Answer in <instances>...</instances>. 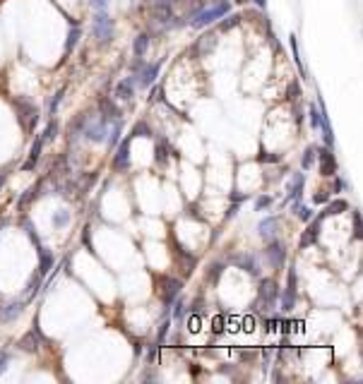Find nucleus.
<instances>
[{
  "mask_svg": "<svg viewBox=\"0 0 363 384\" xmlns=\"http://www.w3.org/2000/svg\"><path fill=\"white\" fill-rule=\"evenodd\" d=\"M39 254H41V262H39V272H41V274L51 272V267H53V254L48 252L46 247H39Z\"/></svg>",
  "mask_w": 363,
  "mask_h": 384,
  "instance_id": "6ab92c4d",
  "label": "nucleus"
},
{
  "mask_svg": "<svg viewBox=\"0 0 363 384\" xmlns=\"http://www.w3.org/2000/svg\"><path fill=\"white\" fill-rule=\"evenodd\" d=\"M298 216H301L303 221H310V209L308 207H301V209H298Z\"/></svg>",
  "mask_w": 363,
  "mask_h": 384,
  "instance_id": "e433bc0d",
  "label": "nucleus"
},
{
  "mask_svg": "<svg viewBox=\"0 0 363 384\" xmlns=\"http://www.w3.org/2000/svg\"><path fill=\"white\" fill-rule=\"evenodd\" d=\"M79 36H82V32H79L77 27H72L70 29V34H67V44H65V53H70L72 48H75V44L79 41Z\"/></svg>",
  "mask_w": 363,
  "mask_h": 384,
  "instance_id": "412c9836",
  "label": "nucleus"
},
{
  "mask_svg": "<svg viewBox=\"0 0 363 384\" xmlns=\"http://www.w3.org/2000/svg\"><path fill=\"white\" fill-rule=\"evenodd\" d=\"M269 204H272V199L269 197H260L255 202V209H264V207H269Z\"/></svg>",
  "mask_w": 363,
  "mask_h": 384,
  "instance_id": "f704fd0d",
  "label": "nucleus"
},
{
  "mask_svg": "<svg viewBox=\"0 0 363 384\" xmlns=\"http://www.w3.org/2000/svg\"><path fill=\"white\" fill-rule=\"evenodd\" d=\"M8 360H10V355H8V353H0V372L5 370V365H8Z\"/></svg>",
  "mask_w": 363,
  "mask_h": 384,
  "instance_id": "ea45409f",
  "label": "nucleus"
},
{
  "mask_svg": "<svg viewBox=\"0 0 363 384\" xmlns=\"http://www.w3.org/2000/svg\"><path fill=\"white\" fill-rule=\"evenodd\" d=\"M135 137H152V135H149V127H147L144 122H137V125H135Z\"/></svg>",
  "mask_w": 363,
  "mask_h": 384,
  "instance_id": "c756f323",
  "label": "nucleus"
},
{
  "mask_svg": "<svg viewBox=\"0 0 363 384\" xmlns=\"http://www.w3.org/2000/svg\"><path fill=\"white\" fill-rule=\"evenodd\" d=\"M238 22H241V17L238 15H231V17H226V22H221V29L226 32V29H231L233 24H238Z\"/></svg>",
  "mask_w": 363,
  "mask_h": 384,
  "instance_id": "7c9ffc66",
  "label": "nucleus"
},
{
  "mask_svg": "<svg viewBox=\"0 0 363 384\" xmlns=\"http://www.w3.org/2000/svg\"><path fill=\"white\" fill-rule=\"evenodd\" d=\"M267 257H269V262L275 264V267H282L284 264V257H286V250L282 242H269V247H267Z\"/></svg>",
  "mask_w": 363,
  "mask_h": 384,
  "instance_id": "6e6552de",
  "label": "nucleus"
},
{
  "mask_svg": "<svg viewBox=\"0 0 363 384\" xmlns=\"http://www.w3.org/2000/svg\"><path fill=\"white\" fill-rule=\"evenodd\" d=\"M315 152H318V149H313V147L306 149V154H303V168H310V166H313V161H315Z\"/></svg>",
  "mask_w": 363,
  "mask_h": 384,
  "instance_id": "bb28decb",
  "label": "nucleus"
},
{
  "mask_svg": "<svg viewBox=\"0 0 363 384\" xmlns=\"http://www.w3.org/2000/svg\"><path fill=\"white\" fill-rule=\"evenodd\" d=\"M289 46H291V51H294V60H296V65L301 67V70H303V63H301V55H298V39H296V36H294V34L289 36Z\"/></svg>",
  "mask_w": 363,
  "mask_h": 384,
  "instance_id": "393cba45",
  "label": "nucleus"
},
{
  "mask_svg": "<svg viewBox=\"0 0 363 384\" xmlns=\"http://www.w3.org/2000/svg\"><path fill=\"white\" fill-rule=\"evenodd\" d=\"M353 230H356V238H361V216H358V211H353Z\"/></svg>",
  "mask_w": 363,
  "mask_h": 384,
  "instance_id": "72a5a7b5",
  "label": "nucleus"
},
{
  "mask_svg": "<svg viewBox=\"0 0 363 384\" xmlns=\"http://www.w3.org/2000/svg\"><path fill=\"white\" fill-rule=\"evenodd\" d=\"M63 96H65V87H63V89H58V91H55L53 103H51V115H55V110H58V103L63 101Z\"/></svg>",
  "mask_w": 363,
  "mask_h": 384,
  "instance_id": "c85d7f7f",
  "label": "nucleus"
},
{
  "mask_svg": "<svg viewBox=\"0 0 363 384\" xmlns=\"http://www.w3.org/2000/svg\"><path fill=\"white\" fill-rule=\"evenodd\" d=\"M159 70H161V63H154V65H144L142 72H140V77H132V79H135V84H140V87H149V84H152V82L156 79Z\"/></svg>",
  "mask_w": 363,
  "mask_h": 384,
  "instance_id": "7ed1b4c3",
  "label": "nucleus"
},
{
  "mask_svg": "<svg viewBox=\"0 0 363 384\" xmlns=\"http://www.w3.org/2000/svg\"><path fill=\"white\" fill-rule=\"evenodd\" d=\"M161 96H164V89H161V87H154V89H152V101H159Z\"/></svg>",
  "mask_w": 363,
  "mask_h": 384,
  "instance_id": "4c0bfd02",
  "label": "nucleus"
},
{
  "mask_svg": "<svg viewBox=\"0 0 363 384\" xmlns=\"http://www.w3.org/2000/svg\"><path fill=\"white\" fill-rule=\"evenodd\" d=\"M277 296H279V291H277V284L275 281H262V288H260V298L262 300H267L269 305L277 300Z\"/></svg>",
  "mask_w": 363,
  "mask_h": 384,
  "instance_id": "4468645a",
  "label": "nucleus"
},
{
  "mask_svg": "<svg viewBox=\"0 0 363 384\" xmlns=\"http://www.w3.org/2000/svg\"><path fill=\"white\" fill-rule=\"evenodd\" d=\"M55 132H58V122L51 120V122H48V127L44 130V135H41V142H44V144L53 142V140H55Z\"/></svg>",
  "mask_w": 363,
  "mask_h": 384,
  "instance_id": "4be33fe9",
  "label": "nucleus"
},
{
  "mask_svg": "<svg viewBox=\"0 0 363 384\" xmlns=\"http://www.w3.org/2000/svg\"><path fill=\"white\" fill-rule=\"evenodd\" d=\"M24 310V303L17 300V303H10V305H3L0 307V319L3 322H12V319L20 317V312Z\"/></svg>",
  "mask_w": 363,
  "mask_h": 384,
  "instance_id": "0eeeda50",
  "label": "nucleus"
},
{
  "mask_svg": "<svg viewBox=\"0 0 363 384\" xmlns=\"http://www.w3.org/2000/svg\"><path fill=\"white\" fill-rule=\"evenodd\" d=\"M190 331H200V317H190Z\"/></svg>",
  "mask_w": 363,
  "mask_h": 384,
  "instance_id": "a19ab883",
  "label": "nucleus"
},
{
  "mask_svg": "<svg viewBox=\"0 0 363 384\" xmlns=\"http://www.w3.org/2000/svg\"><path fill=\"white\" fill-rule=\"evenodd\" d=\"M298 96H301V87H298V82H291V84H289V91H286V99L296 101Z\"/></svg>",
  "mask_w": 363,
  "mask_h": 384,
  "instance_id": "a878e982",
  "label": "nucleus"
},
{
  "mask_svg": "<svg viewBox=\"0 0 363 384\" xmlns=\"http://www.w3.org/2000/svg\"><path fill=\"white\" fill-rule=\"evenodd\" d=\"M301 187H303V176H301V173H296V176H294V180L289 183V195H291V197H298Z\"/></svg>",
  "mask_w": 363,
  "mask_h": 384,
  "instance_id": "5701e85b",
  "label": "nucleus"
},
{
  "mask_svg": "<svg viewBox=\"0 0 363 384\" xmlns=\"http://www.w3.org/2000/svg\"><path fill=\"white\" fill-rule=\"evenodd\" d=\"M164 298H166V303H171V300H173V298L178 296V291H180V281H178V279H164Z\"/></svg>",
  "mask_w": 363,
  "mask_h": 384,
  "instance_id": "2eb2a0df",
  "label": "nucleus"
},
{
  "mask_svg": "<svg viewBox=\"0 0 363 384\" xmlns=\"http://www.w3.org/2000/svg\"><path fill=\"white\" fill-rule=\"evenodd\" d=\"M277 228H279V219H275V216L260 221V235H262L264 240H272L277 235Z\"/></svg>",
  "mask_w": 363,
  "mask_h": 384,
  "instance_id": "1a4fd4ad",
  "label": "nucleus"
},
{
  "mask_svg": "<svg viewBox=\"0 0 363 384\" xmlns=\"http://www.w3.org/2000/svg\"><path fill=\"white\" fill-rule=\"evenodd\" d=\"M106 120H109V118H99V120H97V125H89V127H84V135H87L92 142H101V140L106 137Z\"/></svg>",
  "mask_w": 363,
  "mask_h": 384,
  "instance_id": "39448f33",
  "label": "nucleus"
},
{
  "mask_svg": "<svg viewBox=\"0 0 363 384\" xmlns=\"http://www.w3.org/2000/svg\"><path fill=\"white\" fill-rule=\"evenodd\" d=\"M36 288H39V276H34L32 281H29V298L36 293Z\"/></svg>",
  "mask_w": 363,
  "mask_h": 384,
  "instance_id": "c9c22d12",
  "label": "nucleus"
},
{
  "mask_svg": "<svg viewBox=\"0 0 363 384\" xmlns=\"http://www.w3.org/2000/svg\"><path fill=\"white\" fill-rule=\"evenodd\" d=\"M221 272H224V267H221V264H212V267H209V281H212V284H214V281H219Z\"/></svg>",
  "mask_w": 363,
  "mask_h": 384,
  "instance_id": "cd10ccee",
  "label": "nucleus"
},
{
  "mask_svg": "<svg viewBox=\"0 0 363 384\" xmlns=\"http://www.w3.org/2000/svg\"><path fill=\"white\" fill-rule=\"evenodd\" d=\"M180 315H183V303L178 300V305H176V310H173V317L176 319H180Z\"/></svg>",
  "mask_w": 363,
  "mask_h": 384,
  "instance_id": "37998d69",
  "label": "nucleus"
},
{
  "mask_svg": "<svg viewBox=\"0 0 363 384\" xmlns=\"http://www.w3.org/2000/svg\"><path fill=\"white\" fill-rule=\"evenodd\" d=\"M67 221H70L67 211H58V214L53 216V223H55V226H60V223H67Z\"/></svg>",
  "mask_w": 363,
  "mask_h": 384,
  "instance_id": "473e14b6",
  "label": "nucleus"
},
{
  "mask_svg": "<svg viewBox=\"0 0 363 384\" xmlns=\"http://www.w3.org/2000/svg\"><path fill=\"white\" fill-rule=\"evenodd\" d=\"M325 199H327V195H325V192H320V195H315V202H325Z\"/></svg>",
  "mask_w": 363,
  "mask_h": 384,
  "instance_id": "a18cd8bd",
  "label": "nucleus"
},
{
  "mask_svg": "<svg viewBox=\"0 0 363 384\" xmlns=\"http://www.w3.org/2000/svg\"><path fill=\"white\" fill-rule=\"evenodd\" d=\"M147 46H149V36H147V34H137V36H135V44H132V51H135L137 58H144Z\"/></svg>",
  "mask_w": 363,
  "mask_h": 384,
  "instance_id": "f3484780",
  "label": "nucleus"
},
{
  "mask_svg": "<svg viewBox=\"0 0 363 384\" xmlns=\"http://www.w3.org/2000/svg\"><path fill=\"white\" fill-rule=\"evenodd\" d=\"M41 147H44V142H41V137H39V140H34V144H32V154H29V161L24 164V168H27V171H32L34 166H36V161H39V156H41Z\"/></svg>",
  "mask_w": 363,
  "mask_h": 384,
  "instance_id": "a211bd4d",
  "label": "nucleus"
},
{
  "mask_svg": "<svg viewBox=\"0 0 363 384\" xmlns=\"http://www.w3.org/2000/svg\"><path fill=\"white\" fill-rule=\"evenodd\" d=\"M128 152H130V147H128V142H123L121 149H118V154H116V159H113V166H116V168L125 171V168L130 166V156H128Z\"/></svg>",
  "mask_w": 363,
  "mask_h": 384,
  "instance_id": "ddd939ff",
  "label": "nucleus"
},
{
  "mask_svg": "<svg viewBox=\"0 0 363 384\" xmlns=\"http://www.w3.org/2000/svg\"><path fill=\"white\" fill-rule=\"evenodd\" d=\"M229 8H231V3L229 0H221L219 5H212V8H207V10H200L193 15V27L195 29H202V27H207V24L217 22V20H221L226 12H229Z\"/></svg>",
  "mask_w": 363,
  "mask_h": 384,
  "instance_id": "f257e3e1",
  "label": "nucleus"
},
{
  "mask_svg": "<svg viewBox=\"0 0 363 384\" xmlns=\"http://www.w3.org/2000/svg\"><path fill=\"white\" fill-rule=\"evenodd\" d=\"M156 164H164L166 161V144H156Z\"/></svg>",
  "mask_w": 363,
  "mask_h": 384,
  "instance_id": "2f4dec72",
  "label": "nucleus"
},
{
  "mask_svg": "<svg viewBox=\"0 0 363 384\" xmlns=\"http://www.w3.org/2000/svg\"><path fill=\"white\" fill-rule=\"evenodd\" d=\"M99 108H101V115L109 118V120H116V118L121 115V110L116 108V103H113L111 99H106V96H101L99 99Z\"/></svg>",
  "mask_w": 363,
  "mask_h": 384,
  "instance_id": "9d476101",
  "label": "nucleus"
},
{
  "mask_svg": "<svg viewBox=\"0 0 363 384\" xmlns=\"http://www.w3.org/2000/svg\"><path fill=\"white\" fill-rule=\"evenodd\" d=\"M94 39L101 44H111V39H113V20L106 10H99L94 17Z\"/></svg>",
  "mask_w": 363,
  "mask_h": 384,
  "instance_id": "f03ea898",
  "label": "nucleus"
},
{
  "mask_svg": "<svg viewBox=\"0 0 363 384\" xmlns=\"http://www.w3.org/2000/svg\"><path fill=\"white\" fill-rule=\"evenodd\" d=\"M255 3H257V5L262 8V10H264V8H267V0H255Z\"/></svg>",
  "mask_w": 363,
  "mask_h": 384,
  "instance_id": "49530a36",
  "label": "nucleus"
},
{
  "mask_svg": "<svg viewBox=\"0 0 363 384\" xmlns=\"http://www.w3.org/2000/svg\"><path fill=\"white\" fill-rule=\"evenodd\" d=\"M349 209V204L344 202V199H334V202H330L327 207H325V211L320 214V219H325V216H334V214H341V211H346Z\"/></svg>",
  "mask_w": 363,
  "mask_h": 384,
  "instance_id": "dca6fc26",
  "label": "nucleus"
},
{
  "mask_svg": "<svg viewBox=\"0 0 363 384\" xmlns=\"http://www.w3.org/2000/svg\"><path fill=\"white\" fill-rule=\"evenodd\" d=\"M233 262L241 264V267L245 269V272H248V274H253V276L260 274V267H257V262H255L250 254H238V257H233Z\"/></svg>",
  "mask_w": 363,
  "mask_h": 384,
  "instance_id": "f8f14e48",
  "label": "nucleus"
},
{
  "mask_svg": "<svg viewBox=\"0 0 363 384\" xmlns=\"http://www.w3.org/2000/svg\"><path fill=\"white\" fill-rule=\"evenodd\" d=\"M308 120H310V127H320V120H322V113H320L315 106L308 108Z\"/></svg>",
  "mask_w": 363,
  "mask_h": 384,
  "instance_id": "b1692460",
  "label": "nucleus"
},
{
  "mask_svg": "<svg viewBox=\"0 0 363 384\" xmlns=\"http://www.w3.org/2000/svg\"><path fill=\"white\" fill-rule=\"evenodd\" d=\"M20 348H22V351H29V353L36 351V334H34V331L24 334L22 339H20Z\"/></svg>",
  "mask_w": 363,
  "mask_h": 384,
  "instance_id": "aec40b11",
  "label": "nucleus"
},
{
  "mask_svg": "<svg viewBox=\"0 0 363 384\" xmlns=\"http://www.w3.org/2000/svg\"><path fill=\"white\" fill-rule=\"evenodd\" d=\"M156 8H171L173 5V0H154Z\"/></svg>",
  "mask_w": 363,
  "mask_h": 384,
  "instance_id": "79ce46f5",
  "label": "nucleus"
},
{
  "mask_svg": "<svg viewBox=\"0 0 363 384\" xmlns=\"http://www.w3.org/2000/svg\"><path fill=\"white\" fill-rule=\"evenodd\" d=\"M320 173L322 176H334V171H337V164H334V156H332L327 149H320Z\"/></svg>",
  "mask_w": 363,
  "mask_h": 384,
  "instance_id": "20e7f679",
  "label": "nucleus"
},
{
  "mask_svg": "<svg viewBox=\"0 0 363 384\" xmlns=\"http://www.w3.org/2000/svg\"><path fill=\"white\" fill-rule=\"evenodd\" d=\"M214 331H224V317L214 319Z\"/></svg>",
  "mask_w": 363,
  "mask_h": 384,
  "instance_id": "c03bdc74",
  "label": "nucleus"
},
{
  "mask_svg": "<svg viewBox=\"0 0 363 384\" xmlns=\"http://www.w3.org/2000/svg\"><path fill=\"white\" fill-rule=\"evenodd\" d=\"M5 185V173H3V171H0V187Z\"/></svg>",
  "mask_w": 363,
  "mask_h": 384,
  "instance_id": "de8ad7c7",
  "label": "nucleus"
},
{
  "mask_svg": "<svg viewBox=\"0 0 363 384\" xmlns=\"http://www.w3.org/2000/svg\"><path fill=\"white\" fill-rule=\"evenodd\" d=\"M132 94H135V79L132 77H125V79H121L118 84H116V96L123 101H130Z\"/></svg>",
  "mask_w": 363,
  "mask_h": 384,
  "instance_id": "423d86ee",
  "label": "nucleus"
},
{
  "mask_svg": "<svg viewBox=\"0 0 363 384\" xmlns=\"http://www.w3.org/2000/svg\"><path fill=\"white\" fill-rule=\"evenodd\" d=\"M92 5H94V10H106V0H92Z\"/></svg>",
  "mask_w": 363,
  "mask_h": 384,
  "instance_id": "58836bf2",
  "label": "nucleus"
},
{
  "mask_svg": "<svg viewBox=\"0 0 363 384\" xmlns=\"http://www.w3.org/2000/svg\"><path fill=\"white\" fill-rule=\"evenodd\" d=\"M318 233H320V221H315V223H310L308 228L303 230V235H301V247H308V245H313V242L318 240Z\"/></svg>",
  "mask_w": 363,
  "mask_h": 384,
  "instance_id": "9b49d317",
  "label": "nucleus"
}]
</instances>
